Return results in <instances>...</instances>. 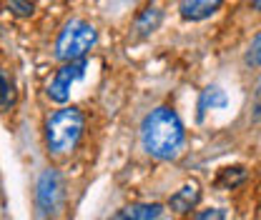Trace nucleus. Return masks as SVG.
<instances>
[{
    "label": "nucleus",
    "mask_w": 261,
    "mask_h": 220,
    "mask_svg": "<svg viewBox=\"0 0 261 220\" xmlns=\"http://www.w3.org/2000/svg\"><path fill=\"white\" fill-rule=\"evenodd\" d=\"M221 5H224V0H181L178 13H181V18H184V20H189V23H198V20L211 18Z\"/></svg>",
    "instance_id": "7"
},
{
    "label": "nucleus",
    "mask_w": 261,
    "mask_h": 220,
    "mask_svg": "<svg viewBox=\"0 0 261 220\" xmlns=\"http://www.w3.org/2000/svg\"><path fill=\"white\" fill-rule=\"evenodd\" d=\"M244 63L249 68H261V30L254 35V40L249 43L246 48V55H244Z\"/></svg>",
    "instance_id": "12"
},
{
    "label": "nucleus",
    "mask_w": 261,
    "mask_h": 220,
    "mask_svg": "<svg viewBox=\"0 0 261 220\" xmlns=\"http://www.w3.org/2000/svg\"><path fill=\"white\" fill-rule=\"evenodd\" d=\"M246 180V170L241 165H231V168H224L219 170V178H216V185L224 190H233L236 185H241Z\"/></svg>",
    "instance_id": "11"
},
{
    "label": "nucleus",
    "mask_w": 261,
    "mask_h": 220,
    "mask_svg": "<svg viewBox=\"0 0 261 220\" xmlns=\"http://www.w3.org/2000/svg\"><path fill=\"white\" fill-rule=\"evenodd\" d=\"M228 105V95L224 88H219V85H208V88H203L201 95H198V120H203L206 118V113H211V110H221V108H226Z\"/></svg>",
    "instance_id": "8"
},
{
    "label": "nucleus",
    "mask_w": 261,
    "mask_h": 220,
    "mask_svg": "<svg viewBox=\"0 0 261 220\" xmlns=\"http://www.w3.org/2000/svg\"><path fill=\"white\" fill-rule=\"evenodd\" d=\"M198 200H201V185L196 180H189V183H184L181 188L168 198V208L176 215H189L198 205Z\"/></svg>",
    "instance_id": "6"
},
{
    "label": "nucleus",
    "mask_w": 261,
    "mask_h": 220,
    "mask_svg": "<svg viewBox=\"0 0 261 220\" xmlns=\"http://www.w3.org/2000/svg\"><path fill=\"white\" fill-rule=\"evenodd\" d=\"M163 215V205L159 203H136V205H128L123 210H118L113 218L118 220H156Z\"/></svg>",
    "instance_id": "10"
},
{
    "label": "nucleus",
    "mask_w": 261,
    "mask_h": 220,
    "mask_svg": "<svg viewBox=\"0 0 261 220\" xmlns=\"http://www.w3.org/2000/svg\"><path fill=\"white\" fill-rule=\"evenodd\" d=\"M163 20V10L159 5H146L143 10H141V15L136 18V23H133V33H136V38H148L151 33L159 30V25H161Z\"/></svg>",
    "instance_id": "9"
},
{
    "label": "nucleus",
    "mask_w": 261,
    "mask_h": 220,
    "mask_svg": "<svg viewBox=\"0 0 261 220\" xmlns=\"http://www.w3.org/2000/svg\"><path fill=\"white\" fill-rule=\"evenodd\" d=\"M0 83H3V110H10V105H13V100H15V93H13V83L8 80V75H5V73H3Z\"/></svg>",
    "instance_id": "14"
},
{
    "label": "nucleus",
    "mask_w": 261,
    "mask_h": 220,
    "mask_svg": "<svg viewBox=\"0 0 261 220\" xmlns=\"http://www.w3.org/2000/svg\"><path fill=\"white\" fill-rule=\"evenodd\" d=\"M86 130V118L78 108H61L56 110L43 128V140H45V150L56 158L70 155Z\"/></svg>",
    "instance_id": "2"
},
{
    "label": "nucleus",
    "mask_w": 261,
    "mask_h": 220,
    "mask_svg": "<svg viewBox=\"0 0 261 220\" xmlns=\"http://www.w3.org/2000/svg\"><path fill=\"white\" fill-rule=\"evenodd\" d=\"M96 40H98L96 28H93L88 20L75 18V20L65 23L61 35L56 38V48H53V50H56V58H58L61 63L81 60V58L88 55V50L96 45Z\"/></svg>",
    "instance_id": "3"
},
{
    "label": "nucleus",
    "mask_w": 261,
    "mask_h": 220,
    "mask_svg": "<svg viewBox=\"0 0 261 220\" xmlns=\"http://www.w3.org/2000/svg\"><path fill=\"white\" fill-rule=\"evenodd\" d=\"M86 70H88V60L86 58H81V60H68L63 63L58 70H56V75H53V80L48 83V88H45V95L53 100V103H65L68 98H70V88L86 75Z\"/></svg>",
    "instance_id": "5"
},
{
    "label": "nucleus",
    "mask_w": 261,
    "mask_h": 220,
    "mask_svg": "<svg viewBox=\"0 0 261 220\" xmlns=\"http://www.w3.org/2000/svg\"><path fill=\"white\" fill-rule=\"evenodd\" d=\"M61 203H63V183H61V175L48 168L40 173L38 178V185H35V205H38V213L40 215H56L61 210Z\"/></svg>",
    "instance_id": "4"
},
{
    "label": "nucleus",
    "mask_w": 261,
    "mask_h": 220,
    "mask_svg": "<svg viewBox=\"0 0 261 220\" xmlns=\"http://www.w3.org/2000/svg\"><path fill=\"white\" fill-rule=\"evenodd\" d=\"M196 220H221V218H226V213L221 210V208H208V210H203V213H196L194 215Z\"/></svg>",
    "instance_id": "15"
},
{
    "label": "nucleus",
    "mask_w": 261,
    "mask_h": 220,
    "mask_svg": "<svg viewBox=\"0 0 261 220\" xmlns=\"http://www.w3.org/2000/svg\"><path fill=\"white\" fill-rule=\"evenodd\" d=\"M251 8H254L256 13H261V0H251Z\"/></svg>",
    "instance_id": "17"
},
{
    "label": "nucleus",
    "mask_w": 261,
    "mask_h": 220,
    "mask_svg": "<svg viewBox=\"0 0 261 220\" xmlns=\"http://www.w3.org/2000/svg\"><path fill=\"white\" fill-rule=\"evenodd\" d=\"M8 10L18 18H31L33 15V3L31 0H5Z\"/></svg>",
    "instance_id": "13"
},
{
    "label": "nucleus",
    "mask_w": 261,
    "mask_h": 220,
    "mask_svg": "<svg viewBox=\"0 0 261 220\" xmlns=\"http://www.w3.org/2000/svg\"><path fill=\"white\" fill-rule=\"evenodd\" d=\"M254 118H261V83L254 90Z\"/></svg>",
    "instance_id": "16"
},
{
    "label": "nucleus",
    "mask_w": 261,
    "mask_h": 220,
    "mask_svg": "<svg viewBox=\"0 0 261 220\" xmlns=\"http://www.w3.org/2000/svg\"><path fill=\"white\" fill-rule=\"evenodd\" d=\"M186 130L178 113L168 105L153 108L141 123V145L159 160H176L184 150Z\"/></svg>",
    "instance_id": "1"
}]
</instances>
